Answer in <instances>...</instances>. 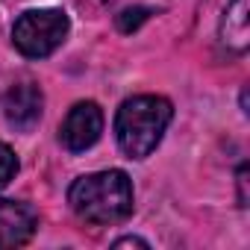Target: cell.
Segmentation results:
<instances>
[{
  "mask_svg": "<svg viewBox=\"0 0 250 250\" xmlns=\"http://www.w3.org/2000/svg\"><path fill=\"white\" fill-rule=\"evenodd\" d=\"M68 30L71 21L62 9H30L15 21L12 42L24 56L44 59L68 39Z\"/></svg>",
  "mask_w": 250,
  "mask_h": 250,
  "instance_id": "cell-3",
  "label": "cell"
},
{
  "mask_svg": "<svg viewBox=\"0 0 250 250\" xmlns=\"http://www.w3.org/2000/svg\"><path fill=\"white\" fill-rule=\"evenodd\" d=\"M39 215L30 203L0 200V247H21L33 238Z\"/></svg>",
  "mask_w": 250,
  "mask_h": 250,
  "instance_id": "cell-6",
  "label": "cell"
},
{
  "mask_svg": "<svg viewBox=\"0 0 250 250\" xmlns=\"http://www.w3.org/2000/svg\"><path fill=\"white\" fill-rule=\"evenodd\" d=\"M238 200L241 206H247V165L238 168Z\"/></svg>",
  "mask_w": 250,
  "mask_h": 250,
  "instance_id": "cell-10",
  "label": "cell"
},
{
  "mask_svg": "<svg viewBox=\"0 0 250 250\" xmlns=\"http://www.w3.org/2000/svg\"><path fill=\"white\" fill-rule=\"evenodd\" d=\"M171 118H174V109L165 97L139 94V97L124 100L115 115V139L121 150L130 159L150 156L156 145L162 142Z\"/></svg>",
  "mask_w": 250,
  "mask_h": 250,
  "instance_id": "cell-2",
  "label": "cell"
},
{
  "mask_svg": "<svg viewBox=\"0 0 250 250\" xmlns=\"http://www.w3.org/2000/svg\"><path fill=\"white\" fill-rule=\"evenodd\" d=\"M18 174V159L12 153V147H6L3 142H0V188L9 186V180Z\"/></svg>",
  "mask_w": 250,
  "mask_h": 250,
  "instance_id": "cell-9",
  "label": "cell"
},
{
  "mask_svg": "<svg viewBox=\"0 0 250 250\" xmlns=\"http://www.w3.org/2000/svg\"><path fill=\"white\" fill-rule=\"evenodd\" d=\"M147 247V241H142V238H136V235H127V238H118L115 241V247Z\"/></svg>",
  "mask_w": 250,
  "mask_h": 250,
  "instance_id": "cell-11",
  "label": "cell"
},
{
  "mask_svg": "<svg viewBox=\"0 0 250 250\" xmlns=\"http://www.w3.org/2000/svg\"><path fill=\"white\" fill-rule=\"evenodd\" d=\"M150 18V9H145V6H133V9H124L121 15H118V30L121 33H133V30H139L145 21Z\"/></svg>",
  "mask_w": 250,
  "mask_h": 250,
  "instance_id": "cell-8",
  "label": "cell"
},
{
  "mask_svg": "<svg viewBox=\"0 0 250 250\" xmlns=\"http://www.w3.org/2000/svg\"><path fill=\"white\" fill-rule=\"evenodd\" d=\"M42 88L36 83H15L3 94V115L15 130H33L42 118Z\"/></svg>",
  "mask_w": 250,
  "mask_h": 250,
  "instance_id": "cell-5",
  "label": "cell"
},
{
  "mask_svg": "<svg viewBox=\"0 0 250 250\" xmlns=\"http://www.w3.org/2000/svg\"><path fill=\"white\" fill-rule=\"evenodd\" d=\"M100 133H103V112H100V106L91 103V100H83L65 115L59 139H62V145L71 153H83L100 139Z\"/></svg>",
  "mask_w": 250,
  "mask_h": 250,
  "instance_id": "cell-4",
  "label": "cell"
},
{
  "mask_svg": "<svg viewBox=\"0 0 250 250\" xmlns=\"http://www.w3.org/2000/svg\"><path fill=\"white\" fill-rule=\"evenodd\" d=\"M221 44L232 53H244L250 44V27H247V0H232L221 18Z\"/></svg>",
  "mask_w": 250,
  "mask_h": 250,
  "instance_id": "cell-7",
  "label": "cell"
},
{
  "mask_svg": "<svg viewBox=\"0 0 250 250\" xmlns=\"http://www.w3.org/2000/svg\"><path fill=\"white\" fill-rule=\"evenodd\" d=\"M68 203L77 212V218L109 227L121 224L133 212V183L124 171H97L74 180L68 191Z\"/></svg>",
  "mask_w": 250,
  "mask_h": 250,
  "instance_id": "cell-1",
  "label": "cell"
}]
</instances>
